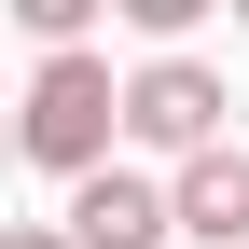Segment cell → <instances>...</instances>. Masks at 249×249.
Masks as SVG:
<instances>
[{"label":"cell","instance_id":"obj_1","mask_svg":"<svg viewBox=\"0 0 249 249\" xmlns=\"http://www.w3.org/2000/svg\"><path fill=\"white\" fill-rule=\"evenodd\" d=\"M111 139H124V83H111V55L83 42V55H42V70H28V97H14V152L42 180H97L111 166Z\"/></svg>","mask_w":249,"mask_h":249},{"label":"cell","instance_id":"obj_2","mask_svg":"<svg viewBox=\"0 0 249 249\" xmlns=\"http://www.w3.org/2000/svg\"><path fill=\"white\" fill-rule=\"evenodd\" d=\"M222 70H208V55H139V70H124V139L139 152H180V166H194V152H222Z\"/></svg>","mask_w":249,"mask_h":249},{"label":"cell","instance_id":"obj_3","mask_svg":"<svg viewBox=\"0 0 249 249\" xmlns=\"http://www.w3.org/2000/svg\"><path fill=\"white\" fill-rule=\"evenodd\" d=\"M55 222H70L83 249H166V235H180V208H166V180H139V166H97L70 208H55Z\"/></svg>","mask_w":249,"mask_h":249},{"label":"cell","instance_id":"obj_4","mask_svg":"<svg viewBox=\"0 0 249 249\" xmlns=\"http://www.w3.org/2000/svg\"><path fill=\"white\" fill-rule=\"evenodd\" d=\"M166 208H180V235H208V249H249V152H194V166L166 180Z\"/></svg>","mask_w":249,"mask_h":249},{"label":"cell","instance_id":"obj_5","mask_svg":"<svg viewBox=\"0 0 249 249\" xmlns=\"http://www.w3.org/2000/svg\"><path fill=\"white\" fill-rule=\"evenodd\" d=\"M0 249H83V235H70V222H14Z\"/></svg>","mask_w":249,"mask_h":249},{"label":"cell","instance_id":"obj_6","mask_svg":"<svg viewBox=\"0 0 249 249\" xmlns=\"http://www.w3.org/2000/svg\"><path fill=\"white\" fill-rule=\"evenodd\" d=\"M235 28H249V0H235Z\"/></svg>","mask_w":249,"mask_h":249}]
</instances>
